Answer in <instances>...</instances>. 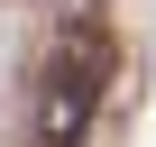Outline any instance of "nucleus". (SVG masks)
I'll use <instances>...</instances> for the list:
<instances>
[{
  "mask_svg": "<svg viewBox=\"0 0 156 147\" xmlns=\"http://www.w3.org/2000/svg\"><path fill=\"white\" fill-rule=\"evenodd\" d=\"M83 101H92V55H64V74H55V147L83 138Z\"/></svg>",
  "mask_w": 156,
  "mask_h": 147,
  "instance_id": "nucleus-1",
  "label": "nucleus"
}]
</instances>
